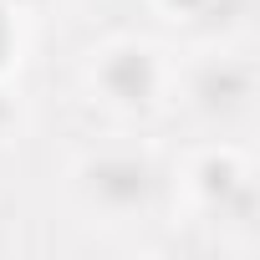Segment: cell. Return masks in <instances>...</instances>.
I'll return each mask as SVG.
<instances>
[{
	"instance_id": "obj_1",
	"label": "cell",
	"mask_w": 260,
	"mask_h": 260,
	"mask_svg": "<svg viewBox=\"0 0 260 260\" xmlns=\"http://www.w3.org/2000/svg\"><path fill=\"white\" fill-rule=\"evenodd\" d=\"M174 67L179 61H169L153 41L117 36L87 56V87L117 117H148L174 97Z\"/></svg>"
},
{
	"instance_id": "obj_2",
	"label": "cell",
	"mask_w": 260,
	"mask_h": 260,
	"mask_svg": "<svg viewBox=\"0 0 260 260\" xmlns=\"http://www.w3.org/2000/svg\"><path fill=\"white\" fill-rule=\"evenodd\" d=\"M72 184H77V194L87 199V209L122 219V214H133V209H138V214L148 209V199H153V189H158V164H153L143 148L107 143V148H92V153L77 164Z\"/></svg>"
},
{
	"instance_id": "obj_3",
	"label": "cell",
	"mask_w": 260,
	"mask_h": 260,
	"mask_svg": "<svg viewBox=\"0 0 260 260\" xmlns=\"http://www.w3.org/2000/svg\"><path fill=\"white\" fill-rule=\"evenodd\" d=\"M255 92V77H250V61L245 56H230V51H214L209 61H194V67H174V97L194 102L204 117H230L250 102Z\"/></svg>"
},
{
	"instance_id": "obj_4",
	"label": "cell",
	"mask_w": 260,
	"mask_h": 260,
	"mask_svg": "<svg viewBox=\"0 0 260 260\" xmlns=\"http://www.w3.org/2000/svg\"><path fill=\"white\" fill-rule=\"evenodd\" d=\"M184 189L214 214V209H224V199H250V164H245L240 148L209 143V148H199V153L189 158Z\"/></svg>"
},
{
	"instance_id": "obj_5",
	"label": "cell",
	"mask_w": 260,
	"mask_h": 260,
	"mask_svg": "<svg viewBox=\"0 0 260 260\" xmlns=\"http://www.w3.org/2000/svg\"><path fill=\"white\" fill-rule=\"evenodd\" d=\"M16 16L21 11H11L6 0H0V77L21 61V26H16Z\"/></svg>"
},
{
	"instance_id": "obj_6",
	"label": "cell",
	"mask_w": 260,
	"mask_h": 260,
	"mask_svg": "<svg viewBox=\"0 0 260 260\" xmlns=\"http://www.w3.org/2000/svg\"><path fill=\"white\" fill-rule=\"evenodd\" d=\"M153 6L164 11V21H199L214 0H153Z\"/></svg>"
}]
</instances>
